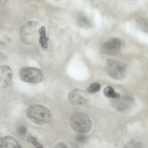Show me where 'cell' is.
Listing matches in <instances>:
<instances>
[{
  "label": "cell",
  "instance_id": "277c9868",
  "mask_svg": "<svg viewBox=\"0 0 148 148\" xmlns=\"http://www.w3.org/2000/svg\"><path fill=\"white\" fill-rule=\"evenodd\" d=\"M106 69L110 75L116 79H123L127 73L126 66L124 64L112 59L107 60Z\"/></svg>",
  "mask_w": 148,
  "mask_h": 148
},
{
  "label": "cell",
  "instance_id": "3957f363",
  "mask_svg": "<svg viewBox=\"0 0 148 148\" xmlns=\"http://www.w3.org/2000/svg\"><path fill=\"white\" fill-rule=\"evenodd\" d=\"M37 23L29 21L24 24L20 29L19 35L21 41L27 44L33 43L35 40L37 33Z\"/></svg>",
  "mask_w": 148,
  "mask_h": 148
},
{
  "label": "cell",
  "instance_id": "7c38bea8",
  "mask_svg": "<svg viewBox=\"0 0 148 148\" xmlns=\"http://www.w3.org/2000/svg\"><path fill=\"white\" fill-rule=\"evenodd\" d=\"M103 92L106 96L109 98L116 99L120 97V95L116 93L110 86L106 87L104 90Z\"/></svg>",
  "mask_w": 148,
  "mask_h": 148
},
{
  "label": "cell",
  "instance_id": "44dd1931",
  "mask_svg": "<svg viewBox=\"0 0 148 148\" xmlns=\"http://www.w3.org/2000/svg\"><path fill=\"white\" fill-rule=\"evenodd\" d=\"M4 147L3 138L0 137V148H3Z\"/></svg>",
  "mask_w": 148,
  "mask_h": 148
},
{
  "label": "cell",
  "instance_id": "8992f818",
  "mask_svg": "<svg viewBox=\"0 0 148 148\" xmlns=\"http://www.w3.org/2000/svg\"><path fill=\"white\" fill-rule=\"evenodd\" d=\"M88 96L85 92L79 89H74L71 91L68 96V100L73 105H82L86 103Z\"/></svg>",
  "mask_w": 148,
  "mask_h": 148
},
{
  "label": "cell",
  "instance_id": "5bb4252c",
  "mask_svg": "<svg viewBox=\"0 0 148 148\" xmlns=\"http://www.w3.org/2000/svg\"><path fill=\"white\" fill-rule=\"evenodd\" d=\"M78 23L79 25L84 27H90L91 25L90 21L86 17L82 15L78 19Z\"/></svg>",
  "mask_w": 148,
  "mask_h": 148
},
{
  "label": "cell",
  "instance_id": "7a4b0ae2",
  "mask_svg": "<svg viewBox=\"0 0 148 148\" xmlns=\"http://www.w3.org/2000/svg\"><path fill=\"white\" fill-rule=\"evenodd\" d=\"M70 124L74 131L82 133L89 132L92 126V121L89 116L81 112L75 113L71 116Z\"/></svg>",
  "mask_w": 148,
  "mask_h": 148
},
{
  "label": "cell",
  "instance_id": "8fae6325",
  "mask_svg": "<svg viewBox=\"0 0 148 148\" xmlns=\"http://www.w3.org/2000/svg\"><path fill=\"white\" fill-rule=\"evenodd\" d=\"M40 34L39 41L41 47L46 49L48 47L47 41L49 38L47 37L46 34V28L44 26H42L38 30Z\"/></svg>",
  "mask_w": 148,
  "mask_h": 148
},
{
  "label": "cell",
  "instance_id": "ba28073f",
  "mask_svg": "<svg viewBox=\"0 0 148 148\" xmlns=\"http://www.w3.org/2000/svg\"><path fill=\"white\" fill-rule=\"evenodd\" d=\"M13 71L8 65L0 66V88H5L10 85L12 83Z\"/></svg>",
  "mask_w": 148,
  "mask_h": 148
},
{
  "label": "cell",
  "instance_id": "e0dca14e",
  "mask_svg": "<svg viewBox=\"0 0 148 148\" xmlns=\"http://www.w3.org/2000/svg\"><path fill=\"white\" fill-rule=\"evenodd\" d=\"M27 140L29 143L33 144L36 148H44L37 138L34 136H28L27 138Z\"/></svg>",
  "mask_w": 148,
  "mask_h": 148
},
{
  "label": "cell",
  "instance_id": "6da1fadb",
  "mask_svg": "<svg viewBox=\"0 0 148 148\" xmlns=\"http://www.w3.org/2000/svg\"><path fill=\"white\" fill-rule=\"evenodd\" d=\"M27 117L34 123L42 125L50 120L51 114L49 110L41 105L34 104L30 106L26 111Z\"/></svg>",
  "mask_w": 148,
  "mask_h": 148
},
{
  "label": "cell",
  "instance_id": "30bf717a",
  "mask_svg": "<svg viewBox=\"0 0 148 148\" xmlns=\"http://www.w3.org/2000/svg\"><path fill=\"white\" fill-rule=\"evenodd\" d=\"M3 140L5 148H22L18 141L11 136L4 137Z\"/></svg>",
  "mask_w": 148,
  "mask_h": 148
},
{
  "label": "cell",
  "instance_id": "ac0fdd59",
  "mask_svg": "<svg viewBox=\"0 0 148 148\" xmlns=\"http://www.w3.org/2000/svg\"><path fill=\"white\" fill-rule=\"evenodd\" d=\"M123 148H143L141 144L138 142L132 140L127 142Z\"/></svg>",
  "mask_w": 148,
  "mask_h": 148
},
{
  "label": "cell",
  "instance_id": "d6986e66",
  "mask_svg": "<svg viewBox=\"0 0 148 148\" xmlns=\"http://www.w3.org/2000/svg\"><path fill=\"white\" fill-rule=\"evenodd\" d=\"M17 132L20 135H25L27 132V128L25 126L23 125H20L17 129Z\"/></svg>",
  "mask_w": 148,
  "mask_h": 148
},
{
  "label": "cell",
  "instance_id": "52a82bcc",
  "mask_svg": "<svg viewBox=\"0 0 148 148\" xmlns=\"http://www.w3.org/2000/svg\"><path fill=\"white\" fill-rule=\"evenodd\" d=\"M122 45V42L119 38H114L104 42L102 45V49L106 54L114 55L119 51Z\"/></svg>",
  "mask_w": 148,
  "mask_h": 148
},
{
  "label": "cell",
  "instance_id": "ffe728a7",
  "mask_svg": "<svg viewBox=\"0 0 148 148\" xmlns=\"http://www.w3.org/2000/svg\"><path fill=\"white\" fill-rule=\"evenodd\" d=\"M87 138V136L83 134H79L77 135L75 137V140L79 143H82L84 142Z\"/></svg>",
  "mask_w": 148,
  "mask_h": 148
},
{
  "label": "cell",
  "instance_id": "9a60e30c",
  "mask_svg": "<svg viewBox=\"0 0 148 148\" xmlns=\"http://www.w3.org/2000/svg\"><path fill=\"white\" fill-rule=\"evenodd\" d=\"M100 84L97 83H93L90 85L87 88V91L91 93H93L99 91L100 89Z\"/></svg>",
  "mask_w": 148,
  "mask_h": 148
},
{
  "label": "cell",
  "instance_id": "9c48e42d",
  "mask_svg": "<svg viewBox=\"0 0 148 148\" xmlns=\"http://www.w3.org/2000/svg\"><path fill=\"white\" fill-rule=\"evenodd\" d=\"M113 102L114 107L121 112H125L130 110L134 104V100L132 98L128 96L120 97L116 98Z\"/></svg>",
  "mask_w": 148,
  "mask_h": 148
},
{
  "label": "cell",
  "instance_id": "2e32d148",
  "mask_svg": "<svg viewBox=\"0 0 148 148\" xmlns=\"http://www.w3.org/2000/svg\"><path fill=\"white\" fill-rule=\"evenodd\" d=\"M54 148H79L76 144L73 143H70L66 144L63 143H59L56 144Z\"/></svg>",
  "mask_w": 148,
  "mask_h": 148
},
{
  "label": "cell",
  "instance_id": "5b68a950",
  "mask_svg": "<svg viewBox=\"0 0 148 148\" xmlns=\"http://www.w3.org/2000/svg\"><path fill=\"white\" fill-rule=\"evenodd\" d=\"M19 76L23 81L32 84H38L41 82L43 76L40 71L36 68L23 67L20 69Z\"/></svg>",
  "mask_w": 148,
  "mask_h": 148
},
{
  "label": "cell",
  "instance_id": "4fadbf2b",
  "mask_svg": "<svg viewBox=\"0 0 148 148\" xmlns=\"http://www.w3.org/2000/svg\"><path fill=\"white\" fill-rule=\"evenodd\" d=\"M137 25L139 29L145 32L148 31V22L145 18H141L138 20Z\"/></svg>",
  "mask_w": 148,
  "mask_h": 148
}]
</instances>
